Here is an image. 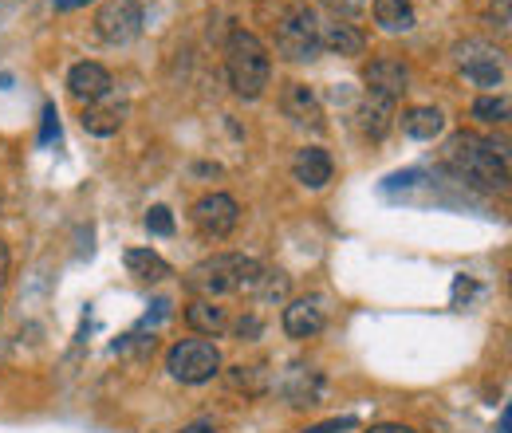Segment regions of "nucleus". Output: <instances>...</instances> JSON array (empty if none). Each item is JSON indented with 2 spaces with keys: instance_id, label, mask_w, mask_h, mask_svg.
Here are the masks:
<instances>
[{
  "instance_id": "f257e3e1",
  "label": "nucleus",
  "mask_w": 512,
  "mask_h": 433,
  "mask_svg": "<svg viewBox=\"0 0 512 433\" xmlns=\"http://www.w3.org/2000/svg\"><path fill=\"white\" fill-rule=\"evenodd\" d=\"M446 166L457 178H465V182H473L481 189H501V193L509 189V158H505V150L497 142L473 134V130H461V134L449 138Z\"/></svg>"
},
{
  "instance_id": "f03ea898",
  "label": "nucleus",
  "mask_w": 512,
  "mask_h": 433,
  "mask_svg": "<svg viewBox=\"0 0 512 433\" xmlns=\"http://www.w3.org/2000/svg\"><path fill=\"white\" fill-rule=\"evenodd\" d=\"M264 280V264L241 252H217L209 260H201L190 272V292L201 300H221V296H256Z\"/></svg>"
},
{
  "instance_id": "7ed1b4c3",
  "label": "nucleus",
  "mask_w": 512,
  "mask_h": 433,
  "mask_svg": "<svg viewBox=\"0 0 512 433\" xmlns=\"http://www.w3.org/2000/svg\"><path fill=\"white\" fill-rule=\"evenodd\" d=\"M225 71H229V87L241 95V99H260L268 79H272V60H268V48L256 40L253 32L237 28L225 44Z\"/></svg>"
},
{
  "instance_id": "20e7f679",
  "label": "nucleus",
  "mask_w": 512,
  "mask_h": 433,
  "mask_svg": "<svg viewBox=\"0 0 512 433\" xmlns=\"http://www.w3.org/2000/svg\"><path fill=\"white\" fill-rule=\"evenodd\" d=\"M276 52L292 63L320 56V16L312 4H288L276 16Z\"/></svg>"
},
{
  "instance_id": "39448f33",
  "label": "nucleus",
  "mask_w": 512,
  "mask_h": 433,
  "mask_svg": "<svg viewBox=\"0 0 512 433\" xmlns=\"http://www.w3.org/2000/svg\"><path fill=\"white\" fill-rule=\"evenodd\" d=\"M166 371L174 374L178 382H186V386H201V382L221 374V351L209 339H182V343L170 347Z\"/></svg>"
},
{
  "instance_id": "423d86ee",
  "label": "nucleus",
  "mask_w": 512,
  "mask_h": 433,
  "mask_svg": "<svg viewBox=\"0 0 512 433\" xmlns=\"http://www.w3.org/2000/svg\"><path fill=\"white\" fill-rule=\"evenodd\" d=\"M457 71L477 87H501L505 83V52L489 40H461L453 48Z\"/></svg>"
},
{
  "instance_id": "0eeeda50",
  "label": "nucleus",
  "mask_w": 512,
  "mask_h": 433,
  "mask_svg": "<svg viewBox=\"0 0 512 433\" xmlns=\"http://www.w3.org/2000/svg\"><path fill=\"white\" fill-rule=\"evenodd\" d=\"M95 28H99V36H103L107 44H115V48L134 44V40L142 36V28H146V8H142L138 0H111V4L99 8Z\"/></svg>"
},
{
  "instance_id": "6e6552de",
  "label": "nucleus",
  "mask_w": 512,
  "mask_h": 433,
  "mask_svg": "<svg viewBox=\"0 0 512 433\" xmlns=\"http://www.w3.org/2000/svg\"><path fill=\"white\" fill-rule=\"evenodd\" d=\"M193 225H197L201 237L225 241V237L241 225V205H237L229 193H205V197H197V205H193Z\"/></svg>"
},
{
  "instance_id": "1a4fd4ad",
  "label": "nucleus",
  "mask_w": 512,
  "mask_h": 433,
  "mask_svg": "<svg viewBox=\"0 0 512 433\" xmlns=\"http://www.w3.org/2000/svg\"><path fill=\"white\" fill-rule=\"evenodd\" d=\"M111 87H115V83H111V71H107L103 63L83 60L67 71V91H71L75 99H83L87 107H91V103H103V99L111 95Z\"/></svg>"
},
{
  "instance_id": "9d476101",
  "label": "nucleus",
  "mask_w": 512,
  "mask_h": 433,
  "mask_svg": "<svg viewBox=\"0 0 512 433\" xmlns=\"http://www.w3.org/2000/svg\"><path fill=\"white\" fill-rule=\"evenodd\" d=\"M363 79H367V91L371 95H383V99H402L406 95V87H410V67L402 60H390V56H379V60H371V67L363 71Z\"/></svg>"
},
{
  "instance_id": "9b49d317",
  "label": "nucleus",
  "mask_w": 512,
  "mask_h": 433,
  "mask_svg": "<svg viewBox=\"0 0 512 433\" xmlns=\"http://www.w3.org/2000/svg\"><path fill=\"white\" fill-rule=\"evenodd\" d=\"M327 315H323V300L320 296H300V300H288L284 308V331L288 339H312L320 335Z\"/></svg>"
},
{
  "instance_id": "f8f14e48",
  "label": "nucleus",
  "mask_w": 512,
  "mask_h": 433,
  "mask_svg": "<svg viewBox=\"0 0 512 433\" xmlns=\"http://www.w3.org/2000/svg\"><path fill=\"white\" fill-rule=\"evenodd\" d=\"M284 115L292 119L296 126H312V130H323V103L320 95L308 87V83H288L284 87V99H280Z\"/></svg>"
},
{
  "instance_id": "ddd939ff",
  "label": "nucleus",
  "mask_w": 512,
  "mask_h": 433,
  "mask_svg": "<svg viewBox=\"0 0 512 433\" xmlns=\"http://www.w3.org/2000/svg\"><path fill=\"white\" fill-rule=\"evenodd\" d=\"M331 174H335V162H331L327 150H320V146L296 150V158H292V178L304 189H323L331 182Z\"/></svg>"
},
{
  "instance_id": "4468645a",
  "label": "nucleus",
  "mask_w": 512,
  "mask_h": 433,
  "mask_svg": "<svg viewBox=\"0 0 512 433\" xmlns=\"http://www.w3.org/2000/svg\"><path fill=\"white\" fill-rule=\"evenodd\" d=\"M367 48V36L355 28V24H343V20H331V24H320V52H331V56H363Z\"/></svg>"
},
{
  "instance_id": "2eb2a0df",
  "label": "nucleus",
  "mask_w": 512,
  "mask_h": 433,
  "mask_svg": "<svg viewBox=\"0 0 512 433\" xmlns=\"http://www.w3.org/2000/svg\"><path fill=\"white\" fill-rule=\"evenodd\" d=\"M394 126V99H383V95H363V103H359V130L367 134V138H386V130Z\"/></svg>"
},
{
  "instance_id": "dca6fc26",
  "label": "nucleus",
  "mask_w": 512,
  "mask_h": 433,
  "mask_svg": "<svg viewBox=\"0 0 512 433\" xmlns=\"http://www.w3.org/2000/svg\"><path fill=\"white\" fill-rule=\"evenodd\" d=\"M402 130L410 138H418V142H430V138H438L446 130V115L438 107H410L402 115Z\"/></svg>"
},
{
  "instance_id": "f3484780",
  "label": "nucleus",
  "mask_w": 512,
  "mask_h": 433,
  "mask_svg": "<svg viewBox=\"0 0 512 433\" xmlns=\"http://www.w3.org/2000/svg\"><path fill=\"white\" fill-rule=\"evenodd\" d=\"M186 323L197 335H221L229 327V311L221 308L217 300H197V304L186 308Z\"/></svg>"
},
{
  "instance_id": "a211bd4d",
  "label": "nucleus",
  "mask_w": 512,
  "mask_h": 433,
  "mask_svg": "<svg viewBox=\"0 0 512 433\" xmlns=\"http://www.w3.org/2000/svg\"><path fill=\"white\" fill-rule=\"evenodd\" d=\"M127 272L130 276H138V280H150V284H158V280H166L170 276V264L154 252V248H127Z\"/></svg>"
},
{
  "instance_id": "6ab92c4d",
  "label": "nucleus",
  "mask_w": 512,
  "mask_h": 433,
  "mask_svg": "<svg viewBox=\"0 0 512 433\" xmlns=\"http://www.w3.org/2000/svg\"><path fill=\"white\" fill-rule=\"evenodd\" d=\"M375 20L383 32H410L414 28V4L410 0H371Z\"/></svg>"
},
{
  "instance_id": "aec40b11",
  "label": "nucleus",
  "mask_w": 512,
  "mask_h": 433,
  "mask_svg": "<svg viewBox=\"0 0 512 433\" xmlns=\"http://www.w3.org/2000/svg\"><path fill=\"white\" fill-rule=\"evenodd\" d=\"M123 107H99V103H91L87 111H83V130L87 134H95V138H111V134H119V126H123Z\"/></svg>"
},
{
  "instance_id": "412c9836",
  "label": "nucleus",
  "mask_w": 512,
  "mask_h": 433,
  "mask_svg": "<svg viewBox=\"0 0 512 433\" xmlns=\"http://www.w3.org/2000/svg\"><path fill=\"white\" fill-rule=\"evenodd\" d=\"M473 119L477 123H509V95H481L477 103H473Z\"/></svg>"
},
{
  "instance_id": "4be33fe9",
  "label": "nucleus",
  "mask_w": 512,
  "mask_h": 433,
  "mask_svg": "<svg viewBox=\"0 0 512 433\" xmlns=\"http://www.w3.org/2000/svg\"><path fill=\"white\" fill-rule=\"evenodd\" d=\"M256 300H264V304H280V300H288V276L264 268V280H260V288H256Z\"/></svg>"
},
{
  "instance_id": "5701e85b",
  "label": "nucleus",
  "mask_w": 512,
  "mask_h": 433,
  "mask_svg": "<svg viewBox=\"0 0 512 433\" xmlns=\"http://www.w3.org/2000/svg\"><path fill=\"white\" fill-rule=\"evenodd\" d=\"M146 229L158 233V237H170V233H174V213H170L166 205H154V209L146 213Z\"/></svg>"
},
{
  "instance_id": "b1692460",
  "label": "nucleus",
  "mask_w": 512,
  "mask_h": 433,
  "mask_svg": "<svg viewBox=\"0 0 512 433\" xmlns=\"http://www.w3.org/2000/svg\"><path fill=\"white\" fill-rule=\"evenodd\" d=\"M323 4L335 12V20H351V16L367 12V0H323Z\"/></svg>"
},
{
  "instance_id": "393cba45",
  "label": "nucleus",
  "mask_w": 512,
  "mask_h": 433,
  "mask_svg": "<svg viewBox=\"0 0 512 433\" xmlns=\"http://www.w3.org/2000/svg\"><path fill=\"white\" fill-rule=\"evenodd\" d=\"M355 418H331V422H320V426H308L304 433H339V430H351Z\"/></svg>"
},
{
  "instance_id": "a878e982",
  "label": "nucleus",
  "mask_w": 512,
  "mask_h": 433,
  "mask_svg": "<svg viewBox=\"0 0 512 433\" xmlns=\"http://www.w3.org/2000/svg\"><path fill=\"white\" fill-rule=\"evenodd\" d=\"M489 20H493V28H501V32H509V0H501V8L493 4V12H489Z\"/></svg>"
},
{
  "instance_id": "bb28decb",
  "label": "nucleus",
  "mask_w": 512,
  "mask_h": 433,
  "mask_svg": "<svg viewBox=\"0 0 512 433\" xmlns=\"http://www.w3.org/2000/svg\"><path fill=\"white\" fill-rule=\"evenodd\" d=\"M237 335H241V339H245V335H249V339H253V335H260V319H256V315L241 319V323H237Z\"/></svg>"
},
{
  "instance_id": "cd10ccee",
  "label": "nucleus",
  "mask_w": 512,
  "mask_h": 433,
  "mask_svg": "<svg viewBox=\"0 0 512 433\" xmlns=\"http://www.w3.org/2000/svg\"><path fill=\"white\" fill-rule=\"evenodd\" d=\"M367 433H414L410 426H402V422H379V426H371Z\"/></svg>"
},
{
  "instance_id": "c85d7f7f",
  "label": "nucleus",
  "mask_w": 512,
  "mask_h": 433,
  "mask_svg": "<svg viewBox=\"0 0 512 433\" xmlns=\"http://www.w3.org/2000/svg\"><path fill=\"white\" fill-rule=\"evenodd\" d=\"M56 130H60V126H56V107H48V111H44V142H52Z\"/></svg>"
},
{
  "instance_id": "c756f323",
  "label": "nucleus",
  "mask_w": 512,
  "mask_h": 433,
  "mask_svg": "<svg viewBox=\"0 0 512 433\" xmlns=\"http://www.w3.org/2000/svg\"><path fill=\"white\" fill-rule=\"evenodd\" d=\"M8 268H12V256H8V245L0 241V284L8 280Z\"/></svg>"
},
{
  "instance_id": "7c9ffc66",
  "label": "nucleus",
  "mask_w": 512,
  "mask_h": 433,
  "mask_svg": "<svg viewBox=\"0 0 512 433\" xmlns=\"http://www.w3.org/2000/svg\"><path fill=\"white\" fill-rule=\"evenodd\" d=\"M52 4H56V12H71V8H83L91 0H52Z\"/></svg>"
},
{
  "instance_id": "2f4dec72",
  "label": "nucleus",
  "mask_w": 512,
  "mask_h": 433,
  "mask_svg": "<svg viewBox=\"0 0 512 433\" xmlns=\"http://www.w3.org/2000/svg\"><path fill=\"white\" fill-rule=\"evenodd\" d=\"M178 433H217L209 422H193V426H186V430H178Z\"/></svg>"
},
{
  "instance_id": "473e14b6",
  "label": "nucleus",
  "mask_w": 512,
  "mask_h": 433,
  "mask_svg": "<svg viewBox=\"0 0 512 433\" xmlns=\"http://www.w3.org/2000/svg\"><path fill=\"white\" fill-rule=\"evenodd\" d=\"M0 315H4V304H0Z\"/></svg>"
}]
</instances>
